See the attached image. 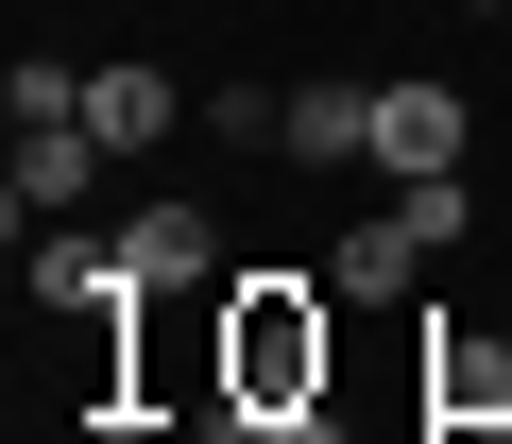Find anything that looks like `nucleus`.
<instances>
[{
	"mask_svg": "<svg viewBox=\"0 0 512 444\" xmlns=\"http://www.w3.org/2000/svg\"><path fill=\"white\" fill-rule=\"evenodd\" d=\"M291 154H308V171H376V86H359V69H308V86H291Z\"/></svg>",
	"mask_w": 512,
	"mask_h": 444,
	"instance_id": "nucleus-7",
	"label": "nucleus"
},
{
	"mask_svg": "<svg viewBox=\"0 0 512 444\" xmlns=\"http://www.w3.org/2000/svg\"><path fill=\"white\" fill-rule=\"evenodd\" d=\"M342 291H325V257L308 274H239L222 291V427L256 444V427H291V410H325V376H342Z\"/></svg>",
	"mask_w": 512,
	"mask_h": 444,
	"instance_id": "nucleus-1",
	"label": "nucleus"
},
{
	"mask_svg": "<svg viewBox=\"0 0 512 444\" xmlns=\"http://www.w3.org/2000/svg\"><path fill=\"white\" fill-rule=\"evenodd\" d=\"M461 86H376V188H444L461 171Z\"/></svg>",
	"mask_w": 512,
	"mask_h": 444,
	"instance_id": "nucleus-4",
	"label": "nucleus"
},
{
	"mask_svg": "<svg viewBox=\"0 0 512 444\" xmlns=\"http://www.w3.org/2000/svg\"><path fill=\"white\" fill-rule=\"evenodd\" d=\"M86 137H103V154H154V137H171V69H154V52H86Z\"/></svg>",
	"mask_w": 512,
	"mask_h": 444,
	"instance_id": "nucleus-6",
	"label": "nucleus"
},
{
	"mask_svg": "<svg viewBox=\"0 0 512 444\" xmlns=\"http://www.w3.org/2000/svg\"><path fill=\"white\" fill-rule=\"evenodd\" d=\"M495 18H512V0H495Z\"/></svg>",
	"mask_w": 512,
	"mask_h": 444,
	"instance_id": "nucleus-9",
	"label": "nucleus"
},
{
	"mask_svg": "<svg viewBox=\"0 0 512 444\" xmlns=\"http://www.w3.org/2000/svg\"><path fill=\"white\" fill-rule=\"evenodd\" d=\"M103 171H120V154H103L86 120H18V188H0V222H18V240H52V222H86Z\"/></svg>",
	"mask_w": 512,
	"mask_h": 444,
	"instance_id": "nucleus-3",
	"label": "nucleus"
},
{
	"mask_svg": "<svg viewBox=\"0 0 512 444\" xmlns=\"http://www.w3.org/2000/svg\"><path fill=\"white\" fill-rule=\"evenodd\" d=\"M120 274H137V291H171V274H239V257H222V205H188V188H154V205L120 222Z\"/></svg>",
	"mask_w": 512,
	"mask_h": 444,
	"instance_id": "nucleus-5",
	"label": "nucleus"
},
{
	"mask_svg": "<svg viewBox=\"0 0 512 444\" xmlns=\"http://www.w3.org/2000/svg\"><path fill=\"white\" fill-rule=\"evenodd\" d=\"M205 137L222 154H291V86H205Z\"/></svg>",
	"mask_w": 512,
	"mask_h": 444,
	"instance_id": "nucleus-8",
	"label": "nucleus"
},
{
	"mask_svg": "<svg viewBox=\"0 0 512 444\" xmlns=\"http://www.w3.org/2000/svg\"><path fill=\"white\" fill-rule=\"evenodd\" d=\"M427 444H512V308L427 291Z\"/></svg>",
	"mask_w": 512,
	"mask_h": 444,
	"instance_id": "nucleus-2",
	"label": "nucleus"
}]
</instances>
